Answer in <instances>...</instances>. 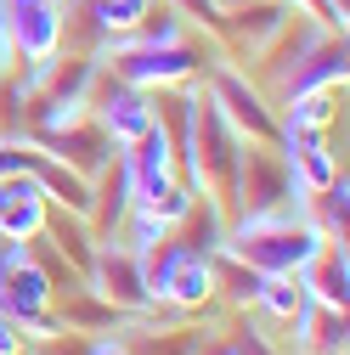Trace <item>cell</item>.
<instances>
[{"mask_svg":"<svg viewBox=\"0 0 350 355\" xmlns=\"http://www.w3.org/2000/svg\"><path fill=\"white\" fill-rule=\"evenodd\" d=\"M328 237L311 226L305 209H260V214H232L226 226V254L254 265L260 277H299L311 254Z\"/></svg>","mask_w":350,"mask_h":355,"instance_id":"6da1fadb","label":"cell"},{"mask_svg":"<svg viewBox=\"0 0 350 355\" xmlns=\"http://www.w3.org/2000/svg\"><path fill=\"white\" fill-rule=\"evenodd\" d=\"M305 304H311V299H305V288H299V277H266V282H260V293H254V316H266V322H277V327H288L294 316H299V310Z\"/></svg>","mask_w":350,"mask_h":355,"instance_id":"9a60e30c","label":"cell"},{"mask_svg":"<svg viewBox=\"0 0 350 355\" xmlns=\"http://www.w3.org/2000/svg\"><path fill=\"white\" fill-rule=\"evenodd\" d=\"M85 288L102 293L113 310H124V316H147L153 310V293L142 282V254L119 243V237H102L97 254H91V271H85Z\"/></svg>","mask_w":350,"mask_h":355,"instance_id":"8992f818","label":"cell"},{"mask_svg":"<svg viewBox=\"0 0 350 355\" xmlns=\"http://www.w3.org/2000/svg\"><path fill=\"white\" fill-rule=\"evenodd\" d=\"M164 304L187 310V316H203L215 299V254H198V248H181V259H175L169 271V288H164Z\"/></svg>","mask_w":350,"mask_h":355,"instance_id":"8fae6325","label":"cell"},{"mask_svg":"<svg viewBox=\"0 0 350 355\" xmlns=\"http://www.w3.org/2000/svg\"><path fill=\"white\" fill-rule=\"evenodd\" d=\"M85 355H130V349H124V338L113 333V338H91V344H85Z\"/></svg>","mask_w":350,"mask_h":355,"instance_id":"d6986e66","label":"cell"},{"mask_svg":"<svg viewBox=\"0 0 350 355\" xmlns=\"http://www.w3.org/2000/svg\"><path fill=\"white\" fill-rule=\"evenodd\" d=\"M203 96L221 107V119L238 130L243 141H277V107H272V96L260 91V79L249 68H238L232 57L215 51L203 62Z\"/></svg>","mask_w":350,"mask_h":355,"instance_id":"7a4b0ae2","label":"cell"},{"mask_svg":"<svg viewBox=\"0 0 350 355\" xmlns=\"http://www.w3.org/2000/svg\"><path fill=\"white\" fill-rule=\"evenodd\" d=\"M175 12H181L187 23H198V28H209L215 40H221V12H215V0H169Z\"/></svg>","mask_w":350,"mask_h":355,"instance_id":"e0dca14e","label":"cell"},{"mask_svg":"<svg viewBox=\"0 0 350 355\" xmlns=\"http://www.w3.org/2000/svg\"><path fill=\"white\" fill-rule=\"evenodd\" d=\"M192 355H238V349H232V338H215V333H209V338H203Z\"/></svg>","mask_w":350,"mask_h":355,"instance_id":"ffe728a7","label":"cell"},{"mask_svg":"<svg viewBox=\"0 0 350 355\" xmlns=\"http://www.w3.org/2000/svg\"><path fill=\"white\" fill-rule=\"evenodd\" d=\"M299 288L311 304L322 310H344L350 304V259H344V243H322L311 254V265L299 271Z\"/></svg>","mask_w":350,"mask_h":355,"instance_id":"7c38bea8","label":"cell"},{"mask_svg":"<svg viewBox=\"0 0 350 355\" xmlns=\"http://www.w3.org/2000/svg\"><path fill=\"white\" fill-rule=\"evenodd\" d=\"M51 220V203L34 175H0V237L6 243H34Z\"/></svg>","mask_w":350,"mask_h":355,"instance_id":"9c48e42d","label":"cell"},{"mask_svg":"<svg viewBox=\"0 0 350 355\" xmlns=\"http://www.w3.org/2000/svg\"><path fill=\"white\" fill-rule=\"evenodd\" d=\"M17 349H28V338H23V327L0 310V355H17Z\"/></svg>","mask_w":350,"mask_h":355,"instance_id":"ac0fdd59","label":"cell"},{"mask_svg":"<svg viewBox=\"0 0 350 355\" xmlns=\"http://www.w3.org/2000/svg\"><path fill=\"white\" fill-rule=\"evenodd\" d=\"M34 147H46L51 158H62V164H68V169H79V175L108 169V164H113V153H119V147L102 136L91 119H74V124H62V130H46V136H34Z\"/></svg>","mask_w":350,"mask_h":355,"instance_id":"30bf717a","label":"cell"},{"mask_svg":"<svg viewBox=\"0 0 350 355\" xmlns=\"http://www.w3.org/2000/svg\"><path fill=\"white\" fill-rule=\"evenodd\" d=\"M57 322L68 327V333H79V338H102V333H119L130 316H124V310H113L102 293H91V288H79V293H62L57 304Z\"/></svg>","mask_w":350,"mask_h":355,"instance_id":"4fadbf2b","label":"cell"},{"mask_svg":"<svg viewBox=\"0 0 350 355\" xmlns=\"http://www.w3.org/2000/svg\"><path fill=\"white\" fill-rule=\"evenodd\" d=\"M158 119V96L136 91V85H124L119 73H108L97 62V85H91V124L102 130V136L113 147H130V141H142L147 130Z\"/></svg>","mask_w":350,"mask_h":355,"instance_id":"277c9868","label":"cell"},{"mask_svg":"<svg viewBox=\"0 0 350 355\" xmlns=\"http://www.w3.org/2000/svg\"><path fill=\"white\" fill-rule=\"evenodd\" d=\"M17 355H34V344H28V349H17Z\"/></svg>","mask_w":350,"mask_h":355,"instance_id":"44dd1931","label":"cell"},{"mask_svg":"<svg viewBox=\"0 0 350 355\" xmlns=\"http://www.w3.org/2000/svg\"><path fill=\"white\" fill-rule=\"evenodd\" d=\"M119 164H124V181H130V203H153L158 192H169L181 181V158H175V141H169L164 119H153V130L142 141L119 147Z\"/></svg>","mask_w":350,"mask_h":355,"instance_id":"52a82bcc","label":"cell"},{"mask_svg":"<svg viewBox=\"0 0 350 355\" xmlns=\"http://www.w3.org/2000/svg\"><path fill=\"white\" fill-rule=\"evenodd\" d=\"M0 46L6 68L51 62L62 51V0H0Z\"/></svg>","mask_w":350,"mask_h":355,"instance_id":"3957f363","label":"cell"},{"mask_svg":"<svg viewBox=\"0 0 350 355\" xmlns=\"http://www.w3.org/2000/svg\"><path fill=\"white\" fill-rule=\"evenodd\" d=\"M226 226H232L226 203H215V198H198V192H192V209L175 220V237H181L187 248H198V254H221V248H226Z\"/></svg>","mask_w":350,"mask_h":355,"instance_id":"5bb4252c","label":"cell"},{"mask_svg":"<svg viewBox=\"0 0 350 355\" xmlns=\"http://www.w3.org/2000/svg\"><path fill=\"white\" fill-rule=\"evenodd\" d=\"M130 40H142V46H175V40H192L187 34V17L169 6V0H158V6H147V17L130 28Z\"/></svg>","mask_w":350,"mask_h":355,"instance_id":"2e32d148","label":"cell"},{"mask_svg":"<svg viewBox=\"0 0 350 355\" xmlns=\"http://www.w3.org/2000/svg\"><path fill=\"white\" fill-rule=\"evenodd\" d=\"M344 73H350V62H344V34H322L266 96H272V107H277V102L305 96V91H344Z\"/></svg>","mask_w":350,"mask_h":355,"instance_id":"ba28073f","label":"cell"},{"mask_svg":"<svg viewBox=\"0 0 350 355\" xmlns=\"http://www.w3.org/2000/svg\"><path fill=\"white\" fill-rule=\"evenodd\" d=\"M260 209H299L288 158L277 141H243L238 158V187H232V214H260Z\"/></svg>","mask_w":350,"mask_h":355,"instance_id":"5b68a950","label":"cell"}]
</instances>
